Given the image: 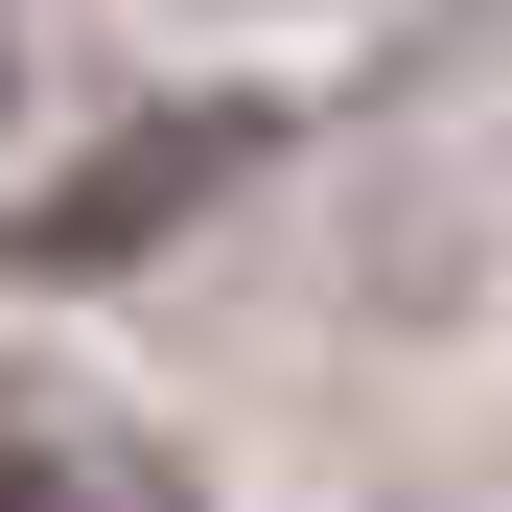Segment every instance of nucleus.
Here are the masks:
<instances>
[{"instance_id": "obj_1", "label": "nucleus", "mask_w": 512, "mask_h": 512, "mask_svg": "<svg viewBox=\"0 0 512 512\" xmlns=\"http://www.w3.org/2000/svg\"><path fill=\"white\" fill-rule=\"evenodd\" d=\"M187 187H233V117H163V140H117V163H70V187L24 210V256H47V280H94V256H117V233H163Z\"/></svg>"}, {"instance_id": "obj_2", "label": "nucleus", "mask_w": 512, "mask_h": 512, "mask_svg": "<svg viewBox=\"0 0 512 512\" xmlns=\"http://www.w3.org/2000/svg\"><path fill=\"white\" fill-rule=\"evenodd\" d=\"M0 512H24V466H0Z\"/></svg>"}]
</instances>
